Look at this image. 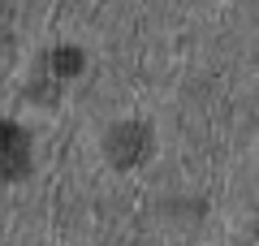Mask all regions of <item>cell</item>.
Masks as SVG:
<instances>
[{
  "mask_svg": "<svg viewBox=\"0 0 259 246\" xmlns=\"http://www.w3.org/2000/svg\"><path fill=\"white\" fill-rule=\"evenodd\" d=\"M26 169V134L0 121V177H18Z\"/></svg>",
  "mask_w": 259,
  "mask_h": 246,
  "instance_id": "1",
  "label": "cell"
}]
</instances>
